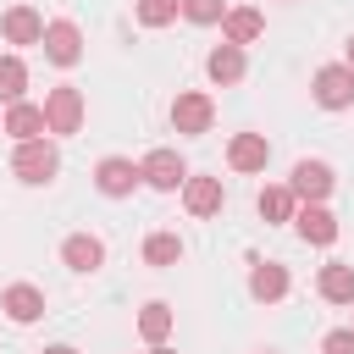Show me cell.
Here are the masks:
<instances>
[{"label":"cell","instance_id":"cell-1","mask_svg":"<svg viewBox=\"0 0 354 354\" xmlns=\"http://www.w3.org/2000/svg\"><path fill=\"white\" fill-rule=\"evenodd\" d=\"M83 88L77 83H55L50 94H44V127H50V138H72L77 127H83Z\"/></svg>","mask_w":354,"mask_h":354},{"label":"cell","instance_id":"cell-9","mask_svg":"<svg viewBox=\"0 0 354 354\" xmlns=\"http://www.w3.org/2000/svg\"><path fill=\"white\" fill-rule=\"evenodd\" d=\"M44 61H55V66H77L83 61V33H77V22L72 17H55L50 28H44Z\"/></svg>","mask_w":354,"mask_h":354},{"label":"cell","instance_id":"cell-14","mask_svg":"<svg viewBox=\"0 0 354 354\" xmlns=\"http://www.w3.org/2000/svg\"><path fill=\"white\" fill-rule=\"evenodd\" d=\"M61 266L77 271V277H94V271L105 266V243H100L94 232H72V238L61 243Z\"/></svg>","mask_w":354,"mask_h":354},{"label":"cell","instance_id":"cell-27","mask_svg":"<svg viewBox=\"0 0 354 354\" xmlns=\"http://www.w3.org/2000/svg\"><path fill=\"white\" fill-rule=\"evenodd\" d=\"M343 66L354 72V33H348V44H343Z\"/></svg>","mask_w":354,"mask_h":354},{"label":"cell","instance_id":"cell-5","mask_svg":"<svg viewBox=\"0 0 354 354\" xmlns=\"http://www.w3.org/2000/svg\"><path fill=\"white\" fill-rule=\"evenodd\" d=\"M138 171H144V188H155V194H177L188 183V160L177 149H149L138 160Z\"/></svg>","mask_w":354,"mask_h":354},{"label":"cell","instance_id":"cell-22","mask_svg":"<svg viewBox=\"0 0 354 354\" xmlns=\"http://www.w3.org/2000/svg\"><path fill=\"white\" fill-rule=\"evenodd\" d=\"M177 260H183V238H177V232H149V238H144V266L166 271V266H177Z\"/></svg>","mask_w":354,"mask_h":354},{"label":"cell","instance_id":"cell-6","mask_svg":"<svg viewBox=\"0 0 354 354\" xmlns=\"http://www.w3.org/2000/svg\"><path fill=\"white\" fill-rule=\"evenodd\" d=\"M138 183H144V171H138V160H127V155H105V160L94 166V188H100L105 199H127Z\"/></svg>","mask_w":354,"mask_h":354},{"label":"cell","instance_id":"cell-28","mask_svg":"<svg viewBox=\"0 0 354 354\" xmlns=\"http://www.w3.org/2000/svg\"><path fill=\"white\" fill-rule=\"evenodd\" d=\"M44 354H77V348H72V343H50Z\"/></svg>","mask_w":354,"mask_h":354},{"label":"cell","instance_id":"cell-3","mask_svg":"<svg viewBox=\"0 0 354 354\" xmlns=\"http://www.w3.org/2000/svg\"><path fill=\"white\" fill-rule=\"evenodd\" d=\"M210 122H216V100H210L205 88H183V94L171 100V127H177L183 138L210 133Z\"/></svg>","mask_w":354,"mask_h":354},{"label":"cell","instance_id":"cell-21","mask_svg":"<svg viewBox=\"0 0 354 354\" xmlns=\"http://www.w3.org/2000/svg\"><path fill=\"white\" fill-rule=\"evenodd\" d=\"M171 321H177V315H171V304H160V299H155V304H144V310H138V337L155 348V343H166V337H171Z\"/></svg>","mask_w":354,"mask_h":354},{"label":"cell","instance_id":"cell-29","mask_svg":"<svg viewBox=\"0 0 354 354\" xmlns=\"http://www.w3.org/2000/svg\"><path fill=\"white\" fill-rule=\"evenodd\" d=\"M149 354H177V348H166V343H155V348H149Z\"/></svg>","mask_w":354,"mask_h":354},{"label":"cell","instance_id":"cell-16","mask_svg":"<svg viewBox=\"0 0 354 354\" xmlns=\"http://www.w3.org/2000/svg\"><path fill=\"white\" fill-rule=\"evenodd\" d=\"M44 17L33 11V6H11L6 17H0V33H6V44H44Z\"/></svg>","mask_w":354,"mask_h":354},{"label":"cell","instance_id":"cell-24","mask_svg":"<svg viewBox=\"0 0 354 354\" xmlns=\"http://www.w3.org/2000/svg\"><path fill=\"white\" fill-rule=\"evenodd\" d=\"M133 17L138 28H171L183 17V0H133Z\"/></svg>","mask_w":354,"mask_h":354},{"label":"cell","instance_id":"cell-15","mask_svg":"<svg viewBox=\"0 0 354 354\" xmlns=\"http://www.w3.org/2000/svg\"><path fill=\"white\" fill-rule=\"evenodd\" d=\"M293 232H299L304 243L326 249V243H337V216H332L326 205H299V216H293Z\"/></svg>","mask_w":354,"mask_h":354},{"label":"cell","instance_id":"cell-10","mask_svg":"<svg viewBox=\"0 0 354 354\" xmlns=\"http://www.w3.org/2000/svg\"><path fill=\"white\" fill-rule=\"evenodd\" d=\"M0 133H11L17 144L50 138V127H44V105H33V100H17V105H6V116H0Z\"/></svg>","mask_w":354,"mask_h":354},{"label":"cell","instance_id":"cell-4","mask_svg":"<svg viewBox=\"0 0 354 354\" xmlns=\"http://www.w3.org/2000/svg\"><path fill=\"white\" fill-rule=\"evenodd\" d=\"M310 100H315L321 111H348V105H354V72H348L343 61L321 66V72L310 77Z\"/></svg>","mask_w":354,"mask_h":354},{"label":"cell","instance_id":"cell-23","mask_svg":"<svg viewBox=\"0 0 354 354\" xmlns=\"http://www.w3.org/2000/svg\"><path fill=\"white\" fill-rule=\"evenodd\" d=\"M28 94V61L22 55H0V105H17Z\"/></svg>","mask_w":354,"mask_h":354},{"label":"cell","instance_id":"cell-19","mask_svg":"<svg viewBox=\"0 0 354 354\" xmlns=\"http://www.w3.org/2000/svg\"><path fill=\"white\" fill-rule=\"evenodd\" d=\"M260 33H266V17H260L254 6H232V11L221 17V39H227V44H238V50H243V44H254Z\"/></svg>","mask_w":354,"mask_h":354},{"label":"cell","instance_id":"cell-7","mask_svg":"<svg viewBox=\"0 0 354 354\" xmlns=\"http://www.w3.org/2000/svg\"><path fill=\"white\" fill-rule=\"evenodd\" d=\"M288 188L299 194V205H326V194L337 188V171L326 160H299L293 177H288Z\"/></svg>","mask_w":354,"mask_h":354},{"label":"cell","instance_id":"cell-12","mask_svg":"<svg viewBox=\"0 0 354 354\" xmlns=\"http://www.w3.org/2000/svg\"><path fill=\"white\" fill-rule=\"evenodd\" d=\"M243 72H249V55L238 50V44H216L210 55H205V77L216 83V88H232V83H243Z\"/></svg>","mask_w":354,"mask_h":354},{"label":"cell","instance_id":"cell-13","mask_svg":"<svg viewBox=\"0 0 354 354\" xmlns=\"http://www.w3.org/2000/svg\"><path fill=\"white\" fill-rule=\"evenodd\" d=\"M183 205H188V216H216V210L227 205V188H221V177L188 171V183H183Z\"/></svg>","mask_w":354,"mask_h":354},{"label":"cell","instance_id":"cell-11","mask_svg":"<svg viewBox=\"0 0 354 354\" xmlns=\"http://www.w3.org/2000/svg\"><path fill=\"white\" fill-rule=\"evenodd\" d=\"M0 310H6V321L33 326V321L44 315V288H33V282H11V288H0Z\"/></svg>","mask_w":354,"mask_h":354},{"label":"cell","instance_id":"cell-30","mask_svg":"<svg viewBox=\"0 0 354 354\" xmlns=\"http://www.w3.org/2000/svg\"><path fill=\"white\" fill-rule=\"evenodd\" d=\"M260 354H271V348H260Z\"/></svg>","mask_w":354,"mask_h":354},{"label":"cell","instance_id":"cell-20","mask_svg":"<svg viewBox=\"0 0 354 354\" xmlns=\"http://www.w3.org/2000/svg\"><path fill=\"white\" fill-rule=\"evenodd\" d=\"M254 210L266 216V227H282V221H293V216H299V194H293L288 183H271V188H260Z\"/></svg>","mask_w":354,"mask_h":354},{"label":"cell","instance_id":"cell-2","mask_svg":"<svg viewBox=\"0 0 354 354\" xmlns=\"http://www.w3.org/2000/svg\"><path fill=\"white\" fill-rule=\"evenodd\" d=\"M11 171H17V183H28V188H39V183H50V177L61 171V149H55L50 138H33V144H17V149H11Z\"/></svg>","mask_w":354,"mask_h":354},{"label":"cell","instance_id":"cell-17","mask_svg":"<svg viewBox=\"0 0 354 354\" xmlns=\"http://www.w3.org/2000/svg\"><path fill=\"white\" fill-rule=\"evenodd\" d=\"M266 160H271L266 133H232V144H227V166L232 171H266Z\"/></svg>","mask_w":354,"mask_h":354},{"label":"cell","instance_id":"cell-26","mask_svg":"<svg viewBox=\"0 0 354 354\" xmlns=\"http://www.w3.org/2000/svg\"><path fill=\"white\" fill-rule=\"evenodd\" d=\"M321 354H354V326H332L321 337Z\"/></svg>","mask_w":354,"mask_h":354},{"label":"cell","instance_id":"cell-18","mask_svg":"<svg viewBox=\"0 0 354 354\" xmlns=\"http://www.w3.org/2000/svg\"><path fill=\"white\" fill-rule=\"evenodd\" d=\"M315 293H321L326 304H354V266H348V260H326V266L315 271Z\"/></svg>","mask_w":354,"mask_h":354},{"label":"cell","instance_id":"cell-8","mask_svg":"<svg viewBox=\"0 0 354 354\" xmlns=\"http://www.w3.org/2000/svg\"><path fill=\"white\" fill-rule=\"evenodd\" d=\"M288 288H293V277H288L282 260H260V254H249V299L277 304V299H288Z\"/></svg>","mask_w":354,"mask_h":354},{"label":"cell","instance_id":"cell-25","mask_svg":"<svg viewBox=\"0 0 354 354\" xmlns=\"http://www.w3.org/2000/svg\"><path fill=\"white\" fill-rule=\"evenodd\" d=\"M227 11H232L227 0H183V17H188L194 28H216V22L227 17Z\"/></svg>","mask_w":354,"mask_h":354}]
</instances>
